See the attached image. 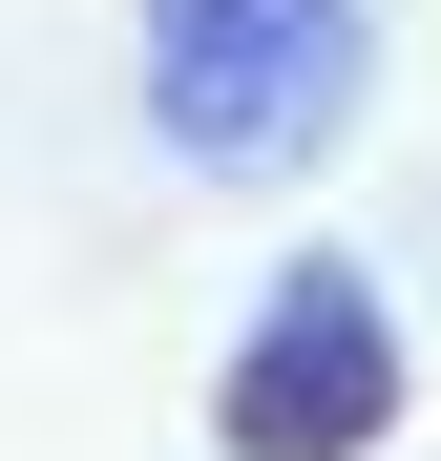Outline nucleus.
I'll return each mask as SVG.
<instances>
[{
  "label": "nucleus",
  "mask_w": 441,
  "mask_h": 461,
  "mask_svg": "<svg viewBox=\"0 0 441 461\" xmlns=\"http://www.w3.org/2000/svg\"><path fill=\"white\" fill-rule=\"evenodd\" d=\"M420 399V336L357 252H273L232 357H210V461H379Z\"/></svg>",
  "instance_id": "obj_2"
},
{
  "label": "nucleus",
  "mask_w": 441,
  "mask_h": 461,
  "mask_svg": "<svg viewBox=\"0 0 441 461\" xmlns=\"http://www.w3.org/2000/svg\"><path fill=\"white\" fill-rule=\"evenodd\" d=\"M126 85H147V147H169V168L294 189V168L357 147V105H379V0H147Z\"/></svg>",
  "instance_id": "obj_1"
}]
</instances>
